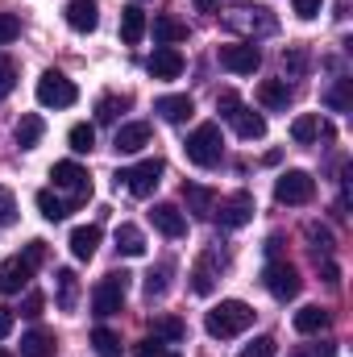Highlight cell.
<instances>
[{"mask_svg":"<svg viewBox=\"0 0 353 357\" xmlns=\"http://www.w3.org/2000/svg\"><path fill=\"white\" fill-rule=\"evenodd\" d=\"M29 278H33V266H29L21 254L8 258V262H0V295H17V291H25Z\"/></svg>","mask_w":353,"mask_h":357,"instance_id":"7c38bea8","label":"cell"},{"mask_svg":"<svg viewBox=\"0 0 353 357\" xmlns=\"http://www.w3.org/2000/svg\"><path fill=\"white\" fill-rule=\"evenodd\" d=\"M167 354V341L163 337H146V341H137V349H133V357H163Z\"/></svg>","mask_w":353,"mask_h":357,"instance_id":"b9f144b4","label":"cell"},{"mask_svg":"<svg viewBox=\"0 0 353 357\" xmlns=\"http://www.w3.org/2000/svg\"><path fill=\"white\" fill-rule=\"evenodd\" d=\"M295 357H303V354H295Z\"/></svg>","mask_w":353,"mask_h":357,"instance_id":"f5cc1de1","label":"cell"},{"mask_svg":"<svg viewBox=\"0 0 353 357\" xmlns=\"http://www.w3.org/2000/svg\"><path fill=\"white\" fill-rule=\"evenodd\" d=\"M229 121H233V129H237L241 142H258V137H266V116L254 112V108H237Z\"/></svg>","mask_w":353,"mask_h":357,"instance_id":"e0dca14e","label":"cell"},{"mask_svg":"<svg viewBox=\"0 0 353 357\" xmlns=\"http://www.w3.org/2000/svg\"><path fill=\"white\" fill-rule=\"evenodd\" d=\"M220 67L233 71V75H254L262 67V50L254 42H233V46H220Z\"/></svg>","mask_w":353,"mask_h":357,"instance_id":"9c48e42d","label":"cell"},{"mask_svg":"<svg viewBox=\"0 0 353 357\" xmlns=\"http://www.w3.org/2000/svg\"><path fill=\"white\" fill-rule=\"evenodd\" d=\"M274 349H278L274 337H254V341L241 349V357H274Z\"/></svg>","mask_w":353,"mask_h":357,"instance_id":"ab89813d","label":"cell"},{"mask_svg":"<svg viewBox=\"0 0 353 357\" xmlns=\"http://www.w3.org/2000/svg\"><path fill=\"white\" fill-rule=\"evenodd\" d=\"M183 150H187V162H195V167H216V162H220V154H225L220 125H216V121H204V125H195Z\"/></svg>","mask_w":353,"mask_h":357,"instance_id":"7a4b0ae2","label":"cell"},{"mask_svg":"<svg viewBox=\"0 0 353 357\" xmlns=\"http://www.w3.org/2000/svg\"><path fill=\"white\" fill-rule=\"evenodd\" d=\"M54 278H59V307H63V312H71V307H75V295H80L75 270H59Z\"/></svg>","mask_w":353,"mask_h":357,"instance_id":"f1b7e54d","label":"cell"},{"mask_svg":"<svg viewBox=\"0 0 353 357\" xmlns=\"http://www.w3.org/2000/svg\"><path fill=\"white\" fill-rule=\"evenodd\" d=\"M320 270H324V282H337V266H333V262H324Z\"/></svg>","mask_w":353,"mask_h":357,"instance_id":"c3c4849f","label":"cell"},{"mask_svg":"<svg viewBox=\"0 0 353 357\" xmlns=\"http://www.w3.org/2000/svg\"><path fill=\"white\" fill-rule=\"evenodd\" d=\"M96 250H100V225H80L71 233V254L80 262H88V258H96Z\"/></svg>","mask_w":353,"mask_h":357,"instance_id":"ffe728a7","label":"cell"},{"mask_svg":"<svg viewBox=\"0 0 353 357\" xmlns=\"http://www.w3.org/2000/svg\"><path fill=\"white\" fill-rule=\"evenodd\" d=\"M150 220H154V229H158L163 237H183V233H187V216L179 212L175 204H154Z\"/></svg>","mask_w":353,"mask_h":357,"instance_id":"9a60e30c","label":"cell"},{"mask_svg":"<svg viewBox=\"0 0 353 357\" xmlns=\"http://www.w3.org/2000/svg\"><path fill=\"white\" fill-rule=\"evenodd\" d=\"M154 42L158 46H175V42H187V25L171 17V13H163V17H154Z\"/></svg>","mask_w":353,"mask_h":357,"instance_id":"7402d4cb","label":"cell"},{"mask_svg":"<svg viewBox=\"0 0 353 357\" xmlns=\"http://www.w3.org/2000/svg\"><path fill=\"white\" fill-rule=\"evenodd\" d=\"M42 133H46V125H42V116H38V112H25V116L17 121V129H13V137H17V146H21V150H33V146L42 142Z\"/></svg>","mask_w":353,"mask_h":357,"instance_id":"44dd1931","label":"cell"},{"mask_svg":"<svg viewBox=\"0 0 353 357\" xmlns=\"http://www.w3.org/2000/svg\"><path fill=\"white\" fill-rule=\"evenodd\" d=\"M125 291H129V274H125V270H112L108 278L96 282V291H91V312H96V316H117V312L125 307Z\"/></svg>","mask_w":353,"mask_h":357,"instance_id":"3957f363","label":"cell"},{"mask_svg":"<svg viewBox=\"0 0 353 357\" xmlns=\"http://www.w3.org/2000/svg\"><path fill=\"white\" fill-rule=\"evenodd\" d=\"M21 38V21L13 17V13H0V46H8V42H17Z\"/></svg>","mask_w":353,"mask_h":357,"instance_id":"f35d334b","label":"cell"},{"mask_svg":"<svg viewBox=\"0 0 353 357\" xmlns=\"http://www.w3.org/2000/svg\"><path fill=\"white\" fill-rule=\"evenodd\" d=\"M50 178H54V187L67 191L75 204L91 195V178H88V171H84L80 162H54V167H50Z\"/></svg>","mask_w":353,"mask_h":357,"instance_id":"30bf717a","label":"cell"},{"mask_svg":"<svg viewBox=\"0 0 353 357\" xmlns=\"http://www.w3.org/2000/svg\"><path fill=\"white\" fill-rule=\"evenodd\" d=\"M212 216H216L220 229H241V225L254 220V195H250V191H237V195L220 199V204L212 208Z\"/></svg>","mask_w":353,"mask_h":357,"instance_id":"ba28073f","label":"cell"},{"mask_svg":"<svg viewBox=\"0 0 353 357\" xmlns=\"http://www.w3.org/2000/svg\"><path fill=\"white\" fill-rule=\"evenodd\" d=\"M13 324H17V316H13L8 307H0V341H4L8 333H13Z\"/></svg>","mask_w":353,"mask_h":357,"instance_id":"7dc6e473","label":"cell"},{"mask_svg":"<svg viewBox=\"0 0 353 357\" xmlns=\"http://www.w3.org/2000/svg\"><path fill=\"white\" fill-rule=\"evenodd\" d=\"M212 287H216L212 266H208V262H200V266L191 270V291H195V295H212Z\"/></svg>","mask_w":353,"mask_h":357,"instance_id":"d6a6232c","label":"cell"},{"mask_svg":"<svg viewBox=\"0 0 353 357\" xmlns=\"http://www.w3.org/2000/svg\"><path fill=\"white\" fill-rule=\"evenodd\" d=\"M67 25H71L75 33H91V29L100 25V4H96V0H71V4H67Z\"/></svg>","mask_w":353,"mask_h":357,"instance_id":"2e32d148","label":"cell"},{"mask_svg":"<svg viewBox=\"0 0 353 357\" xmlns=\"http://www.w3.org/2000/svg\"><path fill=\"white\" fill-rule=\"evenodd\" d=\"M163 357H179V354H171V349H167V354H163Z\"/></svg>","mask_w":353,"mask_h":357,"instance_id":"f907efd6","label":"cell"},{"mask_svg":"<svg viewBox=\"0 0 353 357\" xmlns=\"http://www.w3.org/2000/svg\"><path fill=\"white\" fill-rule=\"evenodd\" d=\"M295 4V13L303 17V21H312V17H320V8H324V0H291Z\"/></svg>","mask_w":353,"mask_h":357,"instance_id":"f6af8a7d","label":"cell"},{"mask_svg":"<svg viewBox=\"0 0 353 357\" xmlns=\"http://www.w3.org/2000/svg\"><path fill=\"white\" fill-rule=\"evenodd\" d=\"M121 38H125L129 46H137V42L146 38V13H142L137 4L121 8Z\"/></svg>","mask_w":353,"mask_h":357,"instance_id":"cb8c5ba5","label":"cell"},{"mask_svg":"<svg viewBox=\"0 0 353 357\" xmlns=\"http://www.w3.org/2000/svg\"><path fill=\"white\" fill-rule=\"evenodd\" d=\"M324 328H329V312H324V307L308 303V307H299V312H295V333L312 337V333H324Z\"/></svg>","mask_w":353,"mask_h":357,"instance_id":"d4e9b609","label":"cell"},{"mask_svg":"<svg viewBox=\"0 0 353 357\" xmlns=\"http://www.w3.org/2000/svg\"><path fill=\"white\" fill-rule=\"evenodd\" d=\"M117 250H121L125 258H142V254H146L142 229H137V225H121V229H117Z\"/></svg>","mask_w":353,"mask_h":357,"instance_id":"4316f807","label":"cell"},{"mask_svg":"<svg viewBox=\"0 0 353 357\" xmlns=\"http://www.w3.org/2000/svg\"><path fill=\"white\" fill-rule=\"evenodd\" d=\"M237 108H241V100H237V91H220V96H216V112H220V116H233Z\"/></svg>","mask_w":353,"mask_h":357,"instance_id":"7bdbcfd3","label":"cell"},{"mask_svg":"<svg viewBox=\"0 0 353 357\" xmlns=\"http://www.w3.org/2000/svg\"><path fill=\"white\" fill-rule=\"evenodd\" d=\"M250 324H254V307H250L246 299H220V303L204 316V328H208V337H216V341L241 337Z\"/></svg>","mask_w":353,"mask_h":357,"instance_id":"6da1fadb","label":"cell"},{"mask_svg":"<svg viewBox=\"0 0 353 357\" xmlns=\"http://www.w3.org/2000/svg\"><path fill=\"white\" fill-rule=\"evenodd\" d=\"M91 349H96V357H121V337L112 328H96L91 333Z\"/></svg>","mask_w":353,"mask_h":357,"instance_id":"f546056e","label":"cell"},{"mask_svg":"<svg viewBox=\"0 0 353 357\" xmlns=\"http://www.w3.org/2000/svg\"><path fill=\"white\" fill-rule=\"evenodd\" d=\"M8 225H17V199L8 187H0V229H8Z\"/></svg>","mask_w":353,"mask_h":357,"instance_id":"8d00e7d4","label":"cell"},{"mask_svg":"<svg viewBox=\"0 0 353 357\" xmlns=\"http://www.w3.org/2000/svg\"><path fill=\"white\" fill-rule=\"evenodd\" d=\"M312 195H316V178L308 175V171H287L274 183V199L278 204H308Z\"/></svg>","mask_w":353,"mask_h":357,"instance_id":"8fae6325","label":"cell"},{"mask_svg":"<svg viewBox=\"0 0 353 357\" xmlns=\"http://www.w3.org/2000/svg\"><path fill=\"white\" fill-rule=\"evenodd\" d=\"M167 274H171V266H158L146 274V295L150 299H158V295H167Z\"/></svg>","mask_w":353,"mask_h":357,"instance_id":"e575fe53","label":"cell"},{"mask_svg":"<svg viewBox=\"0 0 353 357\" xmlns=\"http://www.w3.org/2000/svg\"><path fill=\"white\" fill-rule=\"evenodd\" d=\"M54 333H46V328H33V333H25L21 337V357H54Z\"/></svg>","mask_w":353,"mask_h":357,"instance_id":"603a6c76","label":"cell"},{"mask_svg":"<svg viewBox=\"0 0 353 357\" xmlns=\"http://www.w3.org/2000/svg\"><path fill=\"white\" fill-rule=\"evenodd\" d=\"M0 357H8V354H4V349H0Z\"/></svg>","mask_w":353,"mask_h":357,"instance_id":"816d5d0a","label":"cell"},{"mask_svg":"<svg viewBox=\"0 0 353 357\" xmlns=\"http://www.w3.org/2000/svg\"><path fill=\"white\" fill-rule=\"evenodd\" d=\"M125 104H129L125 96H121V100H117V96H104V100L96 104V121H117V112H121Z\"/></svg>","mask_w":353,"mask_h":357,"instance_id":"d590c367","label":"cell"},{"mask_svg":"<svg viewBox=\"0 0 353 357\" xmlns=\"http://www.w3.org/2000/svg\"><path fill=\"white\" fill-rule=\"evenodd\" d=\"M225 25L229 29H237V33H274V17H270V8H262V4H237V8H229L225 13Z\"/></svg>","mask_w":353,"mask_h":357,"instance_id":"5b68a950","label":"cell"},{"mask_svg":"<svg viewBox=\"0 0 353 357\" xmlns=\"http://www.w3.org/2000/svg\"><path fill=\"white\" fill-rule=\"evenodd\" d=\"M67 142H71L75 154H91V146H96V129H91V125H71Z\"/></svg>","mask_w":353,"mask_h":357,"instance_id":"1f68e13d","label":"cell"},{"mask_svg":"<svg viewBox=\"0 0 353 357\" xmlns=\"http://www.w3.org/2000/svg\"><path fill=\"white\" fill-rule=\"evenodd\" d=\"M262 282L266 291L278 299V303H287V299H295L299 295V287H303V278H299V270L287 266V262H270V266L262 270Z\"/></svg>","mask_w":353,"mask_h":357,"instance_id":"52a82bcc","label":"cell"},{"mask_svg":"<svg viewBox=\"0 0 353 357\" xmlns=\"http://www.w3.org/2000/svg\"><path fill=\"white\" fill-rule=\"evenodd\" d=\"M183 195H187V208H191L195 216H212L216 199H212V191H208V187H195V183H187V187H183Z\"/></svg>","mask_w":353,"mask_h":357,"instance_id":"83f0119b","label":"cell"},{"mask_svg":"<svg viewBox=\"0 0 353 357\" xmlns=\"http://www.w3.org/2000/svg\"><path fill=\"white\" fill-rule=\"evenodd\" d=\"M146 71H150L154 79H179V71H183V54H179L175 46H158V50L150 54Z\"/></svg>","mask_w":353,"mask_h":357,"instance_id":"5bb4252c","label":"cell"},{"mask_svg":"<svg viewBox=\"0 0 353 357\" xmlns=\"http://www.w3.org/2000/svg\"><path fill=\"white\" fill-rule=\"evenodd\" d=\"M163 171H167V167H163V158H142L137 167H125V171L117 175V183H125L137 199H150V195H154V187L163 183Z\"/></svg>","mask_w":353,"mask_h":357,"instance_id":"277c9868","label":"cell"},{"mask_svg":"<svg viewBox=\"0 0 353 357\" xmlns=\"http://www.w3.org/2000/svg\"><path fill=\"white\" fill-rule=\"evenodd\" d=\"M258 100H262V108H270V112H283L291 104V84L287 79H262L258 84Z\"/></svg>","mask_w":353,"mask_h":357,"instance_id":"d6986e66","label":"cell"},{"mask_svg":"<svg viewBox=\"0 0 353 357\" xmlns=\"http://www.w3.org/2000/svg\"><path fill=\"white\" fill-rule=\"evenodd\" d=\"M154 112L171 125H183L195 112V104H191V96H163V100H154Z\"/></svg>","mask_w":353,"mask_h":357,"instance_id":"ac0fdd59","label":"cell"},{"mask_svg":"<svg viewBox=\"0 0 353 357\" xmlns=\"http://www.w3.org/2000/svg\"><path fill=\"white\" fill-rule=\"evenodd\" d=\"M195 4H200L204 13H212V8H216V0H195Z\"/></svg>","mask_w":353,"mask_h":357,"instance_id":"681fc988","label":"cell"},{"mask_svg":"<svg viewBox=\"0 0 353 357\" xmlns=\"http://www.w3.org/2000/svg\"><path fill=\"white\" fill-rule=\"evenodd\" d=\"M13 88H17V67H13V59L0 54V100H4Z\"/></svg>","mask_w":353,"mask_h":357,"instance_id":"60d3db41","label":"cell"},{"mask_svg":"<svg viewBox=\"0 0 353 357\" xmlns=\"http://www.w3.org/2000/svg\"><path fill=\"white\" fill-rule=\"evenodd\" d=\"M80 100V88L63 75V71H46L38 79V104L42 108H71Z\"/></svg>","mask_w":353,"mask_h":357,"instance_id":"8992f818","label":"cell"},{"mask_svg":"<svg viewBox=\"0 0 353 357\" xmlns=\"http://www.w3.org/2000/svg\"><path fill=\"white\" fill-rule=\"evenodd\" d=\"M320 133H329V129L320 125V116H316V112H303V116H295V121H291V137H295L299 146H312Z\"/></svg>","mask_w":353,"mask_h":357,"instance_id":"484cf974","label":"cell"},{"mask_svg":"<svg viewBox=\"0 0 353 357\" xmlns=\"http://www.w3.org/2000/svg\"><path fill=\"white\" fill-rule=\"evenodd\" d=\"M324 104H329L333 112H350V79H341L337 88L324 91Z\"/></svg>","mask_w":353,"mask_h":357,"instance_id":"836d02e7","label":"cell"},{"mask_svg":"<svg viewBox=\"0 0 353 357\" xmlns=\"http://www.w3.org/2000/svg\"><path fill=\"white\" fill-rule=\"evenodd\" d=\"M21 258H25V262H29V266L38 270V266H42V262H46V241H29V245H25V254H21Z\"/></svg>","mask_w":353,"mask_h":357,"instance_id":"ee69618b","label":"cell"},{"mask_svg":"<svg viewBox=\"0 0 353 357\" xmlns=\"http://www.w3.org/2000/svg\"><path fill=\"white\" fill-rule=\"evenodd\" d=\"M21 316H29V320H38V316H42V295H38V291H29V295H25Z\"/></svg>","mask_w":353,"mask_h":357,"instance_id":"bcb514c9","label":"cell"},{"mask_svg":"<svg viewBox=\"0 0 353 357\" xmlns=\"http://www.w3.org/2000/svg\"><path fill=\"white\" fill-rule=\"evenodd\" d=\"M112 146H117V154H137V150H146V146H150V125H146V121L121 125L117 137H112Z\"/></svg>","mask_w":353,"mask_h":357,"instance_id":"4fadbf2b","label":"cell"},{"mask_svg":"<svg viewBox=\"0 0 353 357\" xmlns=\"http://www.w3.org/2000/svg\"><path fill=\"white\" fill-rule=\"evenodd\" d=\"M38 212H42L46 220H67V212H71V208H67L54 191H38Z\"/></svg>","mask_w":353,"mask_h":357,"instance_id":"4dcf8cb0","label":"cell"},{"mask_svg":"<svg viewBox=\"0 0 353 357\" xmlns=\"http://www.w3.org/2000/svg\"><path fill=\"white\" fill-rule=\"evenodd\" d=\"M154 337H163V341H183V324L171 320V316H163V320H154Z\"/></svg>","mask_w":353,"mask_h":357,"instance_id":"74e56055","label":"cell"}]
</instances>
